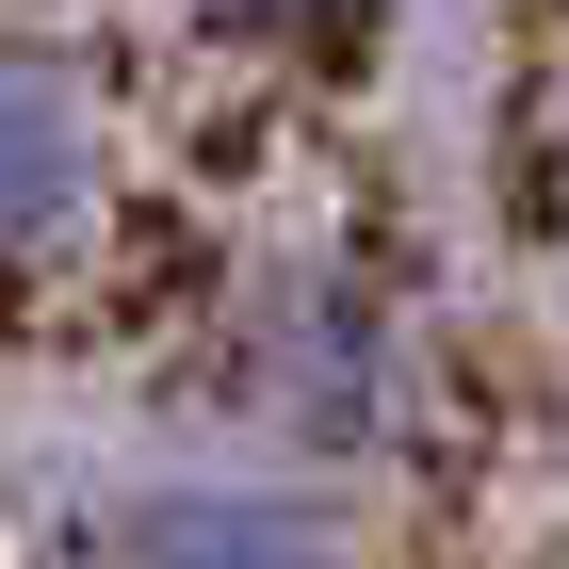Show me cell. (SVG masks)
<instances>
[{
  "mask_svg": "<svg viewBox=\"0 0 569 569\" xmlns=\"http://www.w3.org/2000/svg\"><path fill=\"white\" fill-rule=\"evenodd\" d=\"M244 375H261V407L293 439H391V407H407V326L358 277H326V261H293V277H261V309H244Z\"/></svg>",
  "mask_w": 569,
  "mask_h": 569,
  "instance_id": "cell-1",
  "label": "cell"
},
{
  "mask_svg": "<svg viewBox=\"0 0 569 569\" xmlns=\"http://www.w3.org/2000/svg\"><path fill=\"white\" fill-rule=\"evenodd\" d=\"M98 569H358V537L309 505V488H261V472H163L114 505Z\"/></svg>",
  "mask_w": 569,
  "mask_h": 569,
  "instance_id": "cell-2",
  "label": "cell"
},
{
  "mask_svg": "<svg viewBox=\"0 0 569 569\" xmlns=\"http://www.w3.org/2000/svg\"><path fill=\"white\" fill-rule=\"evenodd\" d=\"M98 179H114L98 98L66 82L49 49H0V277H17V261H49V244L98 212Z\"/></svg>",
  "mask_w": 569,
  "mask_h": 569,
  "instance_id": "cell-3",
  "label": "cell"
},
{
  "mask_svg": "<svg viewBox=\"0 0 569 569\" xmlns=\"http://www.w3.org/2000/svg\"><path fill=\"white\" fill-rule=\"evenodd\" d=\"M212 17H244V33H342L358 0H212Z\"/></svg>",
  "mask_w": 569,
  "mask_h": 569,
  "instance_id": "cell-4",
  "label": "cell"
}]
</instances>
